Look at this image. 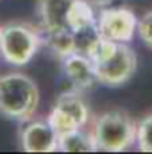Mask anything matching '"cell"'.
<instances>
[{"label": "cell", "instance_id": "1", "mask_svg": "<svg viewBox=\"0 0 152 154\" xmlns=\"http://www.w3.org/2000/svg\"><path fill=\"white\" fill-rule=\"evenodd\" d=\"M95 65L99 84L122 86L131 81L138 68V56L127 43H118L108 38L95 39L84 52Z\"/></svg>", "mask_w": 152, "mask_h": 154}, {"label": "cell", "instance_id": "2", "mask_svg": "<svg viewBox=\"0 0 152 154\" xmlns=\"http://www.w3.org/2000/svg\"><path fill=\"white\" fill-rule=\"evenodd\" d=\"M39 106V88L23 72H9L0 75V115L27 122L36 115Z\"/></svg>", "mask_w": 152, "mask_h": 154}, {"label": "cell", "instance_id": "3", "mask_svg": "<svg viewBox=\"0 0 152 154\" xmlns=\"http://www.w3.org/2000/svg\"><path fill=\"white\" fill-rule=\"evenodd\" d=\"M70 4L72 0H38V29L43 45H47L57 57L75 50V38L68 27Z\"/></svg>", "mask_w": 152, "mask_h": 154}, {"label": "cell", "instance_id": "4", "mask_svg": "<svg viewBox=\"0 0 152 154\" xmlns=\"http://www.w3.org/2000/svg\"><path fill=\"white\" fill-rule=\"evenodd\" d=\"M97 151L123 152L136 143V120L123 109H108L91 124Z\"/></svg>", "mask_w": 152, "mask_h": 154}, {"label": "cell", "instance_id": "5", "mask_svg": "<svg viewBox=\"0 0 152 154\" xmlns=\"http://www.w3.org/2000/svg\"><path fill=\"white\" fill-rule=\"evenodd\" d=\"M43 38L38 27L25 22H7L0 25V54L13 66L27 65L41 48Z\"/></svg>", "mask_w": 152, "mask_h": 154}, {"label": "cell", "instance_id": "6", "mask_svg": "<svg viewBox=\"0 0 152 154\" xmlns=\"http://www.w3.org/2000/svg\"><path fill=\"white\" fill-rule=\"evenodd\" d=\"M48 122L57 134H65L79 127H86L90 122V106L81 91L70 88L56 97V102L48 113Z\"/></svg>", "mask_w": 152, "mask_h": 154}, {"label": "cell", "instance_id": "7", "mask_svg": "<svg viewBox=\"0 0 152 154\" xmlns=\"http://www.w3.org/2000/svg\"><path fill=\"white\" fill-rule=\"evenodd\" d=\"M97 31L102 38L129 43L138 31V16L127 5H106L97 11Z\"/></svg>", "mask_w": 152, "mask_h": 154}, {"label": "cell", "instance_id": "8", "mask_svg": "<svg viewBox=\"0 0 152 154\" xmlns=\"http://www.w3.org/2000/svg\"><path fill=\"white\" fill-rule=\"evenodd\" d=\"M20 147L25 152H56L59 147V134L48 118L27 120L20 131Z\"/></svg>", "mask_w": 152, "mask_h": 154}, {"label": "cell", "instance_id": "9", "mask_svg": "<svg viewBox=\"0 0 152 154\" xmlns=\"http://www.w3.org/2000/svg\"><path fill=\"white\" fill-rule=\"evenodd\" d=\"M59 59H61L63 74L70 81V86L74 90L84 93V91L93 90L99 84V77H97V72H95V65H93V61L84 52L74 50V52L59 57Z\"/></svg>", "mask_w": 152, "mask_h": 154}, {"label": "cell", "instance_id": "10", "mask_svg": "<svg viewBox=\"0 0 152 154\" xmlns=\"http://www.w3.org/2000/svg\"><path fill=\"white\" fill-rule=\"evenodd\" d=\"M97 7L88 0H72L68 7V27L74 36L88 31H97Z\"/></svg>", "mask_w": 152, "mask_h": 154}, {"label": "cell", "instance_id": "11", "mask_svg": "<svg viewBox=\"0 0 152 154\" xmlns=\"http://www.w3.org/2000/svg\"><path fill=\"white\" fill-rule=\"evenodd\" d=\"M57 151L63 152H95V142L91 129L79 127L74 131H68L65 134H59V147Z\"/></svg>", "mask_w": 152, "mask_h": 154}, {"label": "cell", "instance_id": "12", "mask_svg": "<svg viewBox=\"0 0 152 154\" xmlns=\"http://www.w3.org/2000/svg\"><path fill=\"white\" fill-rule=\"evenodd\" d=\"M141 152H152V113L136 122V143Z\"/></svg>", "mask_w": 152, "mask_h": 154}, {"label": "cell", "instance_id": "13", "mask_svg": "<svg viewBox=\"0 0 152 154\" xmlns=\"http://www.w3.org/2000/svg\"><path fill=\"white\" fill-rule=\"evenodd\" d=\"M138 36L140 39L149 47L152 48V9L143 13L141 18H138Z\"/></svg>", "mask_w": 152, "mask_h": 154}, {"label": "cell", "instance_id": "14", "mask_svg": "<svg viewBox=\"0 0 152 154\" xmlns=\"http://www.w3.org/2000/svg\"><path fill=\"white\" fill-rule=\"evenodd\" d=\"M93 7H97V9H100V7H106V5H111V2L113 0H88Z\"/></svg>", "mask_w": 152, "mask_h": 154}]
</instances>
